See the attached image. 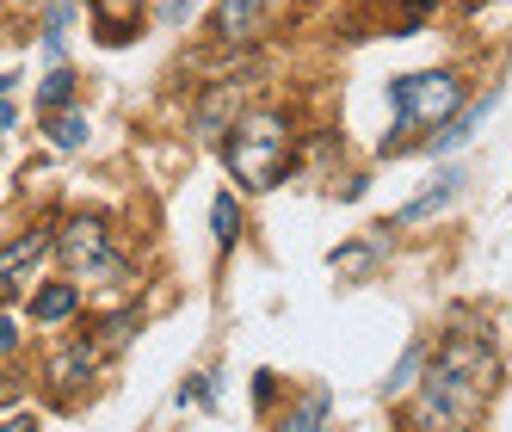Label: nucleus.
Segmentation results:
<instances>
[{"mask_svg":"<svg viewBox=\"0 0 512 432\" xmlns=\"http://www.w3.org/2000/svg\"><path fill=\"white\" fill-rule=\"evenodd\" d=\"M488 395H494V352L469 334H451L408 408V432H469L482 420Z\"/></svg>","mask_w":512,"mask_h":432,"instance_id":"nucleus-1","label":"nucleus"},{"mask_svg":"<svg viewBox=\"0 0 512 432\" xmlns=\"http://www.w3.org/2000/svg\"><path fill=\"white\" fill-rule=\"evenodd\" d=\"M229 173L241 179L247 192H272L284 167H290V124L278 112H247L229 124Z\"/></svg>","mask_w":512,"mask_h":432,"instance_id":"nucleus-2","label":"nucleus"},{"mask_svg":"<svg viewBox=\"0 0 512 432\" xmlns=\"http://www.w3.org/2000/svg\"><path fill=\"white\" fill-rule=\"evenodd\" d=\"M389 105L401 130H420V124H451V112L463 105V81L445 75V68H432V75H401L389 87Z\"/></svg>","mask_w":512,"mask_h":432,"instance_id":"nucleus-3","label":"nucleus"},{"mask_svg":"<svg viewBox=\"0 0 512 432\" xmlns=\"http://www.w3.org/2000/svg\"><path fill=\"white\" fill-rule=\"evenodd\" d=\"M56 247L68 254V266H75V272H112V254H105V223H93V216L62 223Z\"/></svg>","mask_w":512,"mask_h":432,"instance_id":"nucleus-4","label":"nucleus"},{"mask_svg":"<svg viewBox=\"0 0 512 432\" xmlns=\"http://www.w3.org/2000/svg\"><path fill=\"white\" fill-rule=\"evenodd\" d=\"M457 192H463V173L451 167V173H438V186H426V192H420L414 204H401V210L389 216L383 229H414V223H426V216H438V210H445V204H451Z\"/></svg>","mask_w":512,"mask_h":432,"instance_id":"nucleus-5","label":"nucleus"},{"mask_svg":"<svg viewBox=\"0 0 512 432\" xmlns=\"http://www.w3.org/2000/svg\"><path fill=\"white\" fill-rule=\"evenodd\" d=\"M278 7H284V0H223V7H216V31H223L229 44H241V38H253V31H260Z\"/></svg>","mask_w":512,"mask_h":432,"instance_id":"nucleus-6","label":"nucleus"},{"mask_svg":"<svg viewBox=\"0 0 512 432\" xmlns=\"http://www.w3.org/2000/svg\"><path fill=\"white\" fill-rule=\"evenodd\" d=\"M327 414H334V395H327V389H309L303 402L284 414L278 432H327Z\"/></svg>","mask_w":512,"mask_h":432,"instance_id":"nucleus-7","label":"nucleus"},{"mask_svg":"<svg viewBox=\"0 0 512 432\" xmlns=\"http://www.w3.org/2000/svg\"><path fill=\"white\" fill-rule=\"evenodd\" d=\"M75 309H81V291H75V284H44V291L31 297V315H38L44 328H56V321H68Z\"/></svg>","mask_w":512,"mask_h":432,"instance_id":"nucleus-8","label":"nucleus"},{"mask_svg":"<svg viewBox=\"0 0 512 432\" xmlns=\"http://www.w3.org/2000/svg\"><path fill=\"white\" fill-rule=\"evenodd\" d=\"M44 254H50V235H44V229H31L25 241H13V247H7V291H19V284H25V266L44 260Z\"/></svg>","mask_w":512,"mask_h":432,"instance_id":"nucleus-9","label":"nucleus"},{"mask_svg":"<svg viewBox=\"0 0 512 432\" xmlns=\"http://www.w3.org/2000/svg\"><path fill=\"white\" fill-rule=\"evenodd\" d=\"M488 112H494V93H488V99H475V105H469V112H463V118H457L451 130H438V142H432V149H438V155H445V149H457V142H469L475 130H482V124H488Z\"/></svg>","mask_w":512,"mask_h":432,"instance_id":"nucleus-10","label":"nucleus"},{"mask_svg":"<svg viewBox=\"0 0 512 432\" xmlns=\"http://www.w3.org/2000/svg\"><path fill=\"white\" fill-rule=\"evenodd\" d=\"M44 130H50L56 149H87V118H81V112H50Z\"/></svg>","mask_w":512,"mask_h":432,"instance_id":"nucleus-11","label":"nucleus"},{"mask_svg":"<svg viewBox=\"0 0 512 432\" xmlns=\"http://www.w3.org/2000/svg\"><path fill=\"white\" fill-rule=\"evenodd\" d=\"M210 229H216V241H223V247L241 235V210H235V198H216V204H210Z\"/></svg>","mask_w":512,"mask_h":432,"instance_id":"nucleus-12","label":"nucleus"},{"mask_svg":"<svg viewBox=\"0 0 512 432\" xmlns=\"http://www.w3.org/2000/svg\"><path fill=\"white\" fill-rule=\"evenodd\" d=\"M68 99H75V75H68V68H50L44 75V105L50 112H68Z\"/></svg>","mask_w":512,"mask_h":432,"instance_id":"nucleus-13","label":"nucleus"},{"mask_svg":"<svg viewBox=\"0 0 512 432\" xmlns=\"http://www.w3.org/2000/svg\"><path fill=\"white\" fill-rule=\"evenodd\" d=\"M420 346H408V358H401V365H395V377H389V395H408V383H414V371H420Z\"/></svg>","mask_w":512,"mask_h":432,"instance_id":"nucleus-14","label":"nucleus"},{"mask_svg":"<svg viewBox=\"0 0 512 432\" xmlns=\"http://www.w3.org/2000/svg\"><path fill=\"white\" fill-rule=\"evenodd\" d=\"M192 7H198V0H167V19H186Z\"/></svg>","mask_w":512,"mask_h":432,"instance_id":"nucleus-15","label":"nucleus"},{"mask_svg":"<svg viewBox=\"0 0 512 432\" xmlns=\"http://www.w3.org/2000/svg\"><path fill=\"white\" fill-rule=\"evenodd\" d=\"M7 432H31V420H19V414H13V420H7Z\"/></svg>","mask_w":512,"mask_h":432,"instance_id":"nucleus-16","label":"nucleus"}]
</instances>
